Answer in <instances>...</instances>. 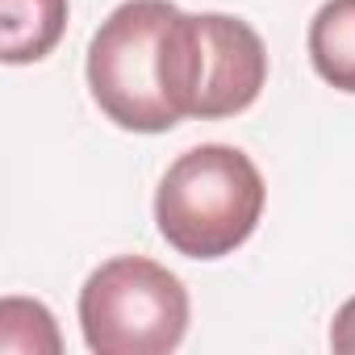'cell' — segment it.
Instances as JSON below:
<instances>
[{
	"instance_id": "6da1fadb",
	"label": "cell",
	"mask_w": 355,
	"mask_h": 355,
	"mask_svg": "<svg viewBox=\"0 0 355 355\" xmlns=\"http://www.w3.org/2000/svg\"><path fill=\"white\" fill-rule=\"evenodd\" d=\"M193 13L171 0H125L88 46V88L113 125L163 134L193 117Z\"/></svg>"
},
{
	"instance_id": "7a4b0ae2",
	"label": "cell",
	"mask_w": 355,
	"mask_h": 355,
	"mask_svg": "<svg viewBox=\"0 0 355 355\" xmlns=\"http://www.w3.org/2000/svg\"><path fill=\"white\" fill-rule=\"evenodd\" d=\"M263 197V175L239 146L205 142L184 150L159 180L155 226L171 251L222 259L255 234Z\"/></svg>"
},
{
	"instance_id": "52a82bcc",
	"label": "cell",
	"mask_w": 355,
	"mask_h": 355,
	"mask_svg": "<svg viewBox=\"0 0 355 355\" xmlns=\"http://www.w3.org/2000/svg\"><path fill=\"white\" fill-rule=\"evenodd\" d=\"M330 347L343 351V355H355V297L334 313V322H330Z\"/></svg>"
},
{
	"instance_id": "8992f818",
	"label": "cell",
	"mask_w": 355,
	"mask_h": 355,
	"mask_svg": "<svg viewBox=\"0 0 355 355\" xmlns=\"http://www.w3.org/2000/svg\"><path fill=\"white\" fill-rule=\"evenodd\" d=\"M309 59L330 88L355 92V0H326L313 13Z\"/></svg>"
},
{
	"instance_id": "5b68a950",
	"label": "cell",
	"mask_w": 355,
	"mask_h": 355,
	"mask_svg": "<svg viewBox=\"0 0 355 355\" xmlns=\"http://www.w3.org/2000/svg\"><path fill=\"white\" fill-rule=\"evenodd\" d=\"M67 26V0H0V46L5 63L46 59Z\"/></svg>"
},
{
	"instance_id": "3957f363",
	"label": "cell",
	"mask_w": 355,
	"mask_h": 355,
	"mask_svg": "<svg viewBox=\"0 0 355 355\" xmlns=\"http://www.w3.org/2000/svg\"><path fill=\"white\" fill-rule=\"evenodd\" d=\"M80 330L96 355H167L189 330V288L155 259L117 255L84 280Z\"/></svg>"
},
{
	"instance_id": "277c9868",
	"label": "cell",
	"mask_w": 355,
	"mask_h": 355,
	"mask_svg": "<svg viewBox=\"0 0 355 355\" xmlns=\"http://www.w3.org/2000/svg\"><path fill=\"white\" fill-rule=\"evenodd\" d=\"M197 63H193V117L218 121L255 105L268 80V51L259 34L226 13L193 17Z\"/></svg>"
}]
</instances>
